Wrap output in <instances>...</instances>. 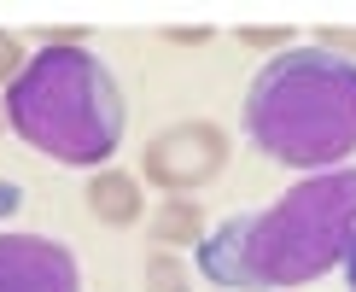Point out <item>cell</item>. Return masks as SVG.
<instances>
[{
	"instance_id": "5",
	"label": "cell",
	"mask_w": 356,
	"mask_h": 292,
	"mask_svg": "<svg viewBox=\"0 0 356 292\" xmlns=\"http://www.w3.org/2000/svg\"><path fill=\"white\" fill-rule=\"evenodd\" d=\"M0 292H82L76 257L47 234H0Z\"/></svg>"
},
{
	"instance_id": "12",
	"label": "cell",
	"mask_w": 356,
	"mask_h": 292,
	"mask_svg": "<svg viewBox=\"0 0 356 292\" xmlns=\"http://www.w3.org/2000/svg\"><path fill=\"white\" fill-rule=\"evenodd\" d=\"M12 204H18V187H0V216H6Z\"/></svg>"
},
{
	"instance_id": "1",
	"label": "cell",
	"mask_w": 356,
	"mask_h": 292,
	"mask_svg": "<svg viewBox=\"0 0 356 292\" xmlns=\"http://www.w3.org/2000/svg\"><path fill=\"white\" fill-rule=\"evenodd\" d=\"M356 240V170H321L286 187L269 211L228 216L199 240V275L234 292L304 286L339 269Z\"/></svg>"
},
{
	"instance_id": "9",
	"label": "cell",
	"mask_w": 356,
	"mask_h": 292,
	"mask_svg": "<svg viewBox=\"0 0 356 292\" xmlns=\"http://www.w3.org/2000/svg\"><path fill=\"white\" fill-rule=\"evenodd\" d=\"M18 76H24V47L0 29V82H18Z\"/></svg>"
},
{
	"instance_id": "8",
	"label": "cell",
	"mask_w": 356,
	"mask_h": 292,
	"mask_svg": "<svg viewBox=\"0 0 356 292\" xmlns=\"http://www.w3.org/2000/svg\"><path fill=\"white\" fill-rule=\"evenodd\" d=\"M146 286L152 292H187V275H181V263H175V252H152V263H146Z\"/></svg>"
},
{
	"instance_id": "7",
	"label": "cell",
	"mask_w": 356,
	"mask_h": 292,
	"mask_svg": "<svg viewBox=\"0 0 356 292\" xmlns=\"http://www.w3.org/2000/svg\"><path fill=\"white\" fill-rule=\"evenodd\" d=\"M199 228H204V216H199V204H193V199H164V204H158V216H152V240H158V252L193 245V240H199Z\"/></svg>"
},
{
	"instance_id": "11",
	"label": "cell",
	"mask_w": 356,
	"mask_h": 292,
	"mask_svg": "<svg viewBox=\"0 0 356 292\" xmlns=\"http://www.w3.org/2000/svg\"><path fill=\"white\" fill-rule=\"evenodd\" d=\"M240 41H245V47H280L286 29H240Z\"/></svg>"
},
{
	"instance_id": "3",
	"label": "cell",
	"mask_w": 356,
	"mask_h": 292,
	"mask_svg": "<svg viewBox=\"0 0 356 292\" xmlns=\"http://www.w3.org/2000/svg\"><path fill=\"white\" fill-rule=\"evenodd\" d=\"M12 129L58 164H99L123 135V94L82 41L35 53L6 94Z\"/></svg>"
},
{
	"instance_id": "4",
	"label": "cell",
	"mask_w": 356,
	"mask_h": 292,
	"mask_svg": "<svg viewBox=\"0 0 356 292\" xmlns=\"http://www.w3.org/2000/svg\"><path fill=\"white\" fill-rule=\"evenodd\" d=\"M228 164V135H222L216 123H175L164 135H152L146 146V181L164 187V193H193V187H204L211 175H222Z\"/></svg>"
},
{
	"instance_id": "6",
	"label": "cell",
	"mask_w": 356,
	"mask_h": 292,
	"mask_svg": "<svg viewBox=\"0 0 356 292\" xmlns=\"http://www.w3.org/2000/svg\"><path fill=\"white\" fill-rule=\"evenodd\" d=\"M88 204H94V216L106 228H129V222H140V181L123 170H99L88 181Z\"/></svg>"
},
{
	"instance_id": "13",
	"label": "cell",
	"mask_w": 356,
	"mask_h": 292,
	"mask_svg": "<svg viewBox=\"0 0 356 292\" xmlns=\"http://www.w3.org/2000/svg\"><path fill=\"white\" fill-rule=\"evenodd\" d=\"M345 275H350V292H356V240H350V252H345Z\"/></svg>"
},
{
	"instance_id": "2",
	"label": "cell",
	"mask_w": 356,
	"mask_h": 292,
	"mask_svg": "<svg viewBox=\"0 0 356 292\" xmlns=\"http://www.w3.org/2000/svg\"><path fill=\"white\" fill-rule=\"evenodd\" d=\"M245 135L286 170H333L356 152V65L286 47L245 88Z\"/></svg>"
},
{
	"instance_id": "10",
	"label": "cell",
	"mask_w": 356,
	"mask_h": 292,
	"mask_svg": "<svg viewBox=\"0 0 356 292\" xmlns=\"http://www.w3.org/2000/svg\"><path fill=\"white\" fill-rule=\"evenodd\" d=\"M321 47H327V53H339V58H350V65H356V29H327V35H321Z\"/></svg>"
}]
</instances>
